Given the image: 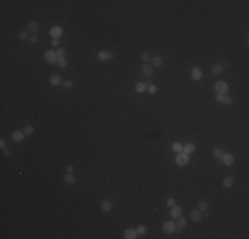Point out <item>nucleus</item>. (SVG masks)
<instances>
[{
  "mask_svg": "<svg viewBox=\"0 0 249 239\" xmlns=\"http://www.w3.org/2000/svg\"><path fill=\"white\" fill-rule=\"evenodd\" d=\"M175 162L177 164V166H186L190 162V155L183 153V151H180V153H177L176 158H175Z\"/></svg>",
  "mask_w": 249,
  "mask_h": 239,
  "instance_id": "f257e3e1",
  "label": "nucleus"
},
{
  "mask_svg": "<svg viewBox=\"0 0 249 239\" xmlns=\"http://www.w3.org/2000/svg\"><path fill=\"white\" fill-rule=\"evenodd\" d=\"M57 55H56V52L54 50H50V49H48V50H45L44 52V60H45V63L47 64H54V63H57Z\"/></svg>",
  "mask_w": 249,
  "mask_h": 239,
  "instance_id": "f03ea898",
  "label": "nucleus"
},
{
  "mask_svg": "<svg viewBox=\"0 0 249 239\" xmlns=\"http://www.w3.org/2000/svg\"><path fill=\"white\" fill-rule=\"evenodd\" d=\"M175 229H176V223H175L174 220H167V222H164L162 226V230L164 234H172L175 233Z\"/></svg>",
  "mask_w": 249,
  "mask_h": 239,
  "instance_id": "7ed1b4c3",
  "label": "nucleus"
},
{
  "mask_svg": "<svg viewBox=\"0 0 249 239\" xmlns=\"http://www.w3.org/2000/svg\"><path fill=\"white\" fill-rule=\"evenodd\" d=\"M228 84L224 81H217L215 84V90L217 92V95H227L228 93Z\"/></svg>",
  "mask_w": 249,
  "mask_h": 239,
  "instance_id": "20e7f679",
  "label": "nucleus"
},
{
  "mask_svg": "<svg viewBox=\"0 0 249 239\" xmlns=\"http://www.w3.org/2000/svg\"><path fill=\"white\" fill-rule=\"evenodd\" d=\"M62 33H64V31H62V28L61 27H58V25H53L52 28L49 29V35H50V37H52V40L53 39H58L60 40V37L62 36Z\"/></svg>",
  "mask_w": 249,
  "mask_h": 239,
  "instance_id": "39448f33",
  "label": "nucleus"
},
{
  "mask_svg": "<svg viewBox=\"0 0 249 239\" xmlns=\"http://www.w3.org/2000/svg\"><path fill=\"white\" fill-rule=\"evenodd\" d=\"M220 160H221V162H223L225 166H232V165L235 164V157L230 154V153H224Z\"/></svg>",
  "mask_w": 249,
  "mask_h": 239,
  "instance_id": "423d86ee",
  "label": "nucleus"
},
{
  "mask_svg": "<svg viewBox=\"0 0 249 239\" xmlns=\"http://www.w3.org/2000/svg\"><path fill=\"white\" fill-rule=\"evenodd\" d=\"M191 77H192V80H195V81H200V80L203 79V72L200 70V68L193 66L192 70H191Z\"/></svg>",
  "mask_w": 249,
  "mask_h": 239,
  "instance_id": "0eeeda50",
  "label": "nucleus"
},
{
  "mask_svg": "<svg viewBox=\"0 0 249 239\" xmlns=\"http://www.w3.org/2000/svg\"><path fill=\"white\" fill-rule=\"evenodd\" d=\"M97 57H98V60H101V61H106V60H113V59H114V53H111V52H105V50H101V52H98Z\"/></svg>",
  "mask_w": 249,
  "mask_h": 239,
  "instance_id": "6e6552de",
  "label": "nucleus"
},
{
  "mask_svg": "<svg viewBox=\"0 0 249 239\" xmlns=\"http://www.w3.org/2000/svg\"><path fill=\"white\" fill-rule=\"evenodd\" d=\"M123 238L124 239H135L138 238V233L135 229H127L123 233Z\"/></svg>",
  "mask_w": 249,
  "mask_h": 239,
  "instance_id": "1a4fd4ad",
  "label": "nucleus"
},
{
  "mask_svg": "<svg viewBox=\"0 0 249 239\" xmlns=\"http://www.w3.org/2000/svg\"><path fill=\"white\" fill-rule=\"evenodd\" d=\"M190 218H191V220H192V222H195V223H197V222H200V220L203 219L202 211H200V210H193L192 213H191Z\"/></svg>",
  "mask_w": 249,
  "mask_h": 239,
  "instance_id": "9d476101",
  "label": "nucleus"
},
{
  "mask_svg": "<svg viewBox=\"0 0 249 239\" xmlns=\"http://www.w3.org/2000/svg\"><path fill=\"white\" fill-rule=\"evenodd\" d=\"M182 213H183L182 207H179V206L175 204V206H172L171 207V213H170V214H171V217L174 218V219H176V218H179L182 215Z\"/></svg>",
  "mask_w": 249,
  "mask_h": 239,
  "instance_id": "9b49d317",
  "label": "nucleus"
},
{
  "mask_svg": "<svg viewBox=\"0 0 249 239\" xmlns=\"http://www.w3.org/2000/svg\"><path fill=\"white\" fill-rule=\"evenodd\" d=\"M140 72H142V75H143V76H146V77H151V76H153V73H154V70H153V68H151V66H149L147 64H144V65L140 68Z\"/></svg>",
  "mask_w": 249,
  "mask_h": 239,
  "instance_id": "f8f14e48",
  "label": "nucleus"
},
{
  "mask_svg": "<svg viewBox=\"0 0 249 239\" xmlns=\"http://www.w3.org/2000/svg\"><path fill=\"white\" fill-rule=\"evenodd\" d=\"M12 140L15 142H21L24 140V132L21 130H16V132L12 133Z\"/></svg>",
  "mask_w": 249,
  "mask_h": 239,
  "instance_id": "ddd939ff",
  "label": "nucleus"
},
{
  "mask_svg": "<svg viewBox=\"0 0 249 239\" xmlns=\"http://www.w3.org/2000/svg\"><path fill=\"white\" fill-rule=\"evenodd\" d=\"M147 88H149V86L146 85V82L139 81V82L135 84V92H137V93H144V92L147 90Z\"/></svg>",
  "mask_w": 249,
  "mask_h": 239,
  "instance_id": "4468645a",
  "label": "nucleus"
},
{
  "mask_svg": "<svg viewBox=\"0 0 249 239\" xmlns=\"http://www.w3.org/2000/svg\"><path fill=\"white\" fill-rule=\"evenodd\" d=\"M111 202L107 201V199H105V201L101 202V210L103 211V213H109L110 210H111Z\"/></svg>",
  "mask_w": 249,
  "mask_h": 239,
  "instance_id": "2eb2a0df",
  "label": "nucleus"
},
{
  "mask_svg": "<svg viewBox=\"0 0 249 239\" xmlns=\"http://www.w3.org/2000/svg\"><path fill=\"white\" fill-rule=\"evenodd\" d=\"M49 82H50V85H53V86H58V85H61V82H64V81L61 80V77H60L58 75H54L49 79Z\"/></svg>",
  "mask_w": 249,
  "mask_h": 239,
  "instance_id": "dca6fc26",
  "label": "nucleus"
},
{
  "mask_svg": "<svg viewBox=\"0 0 249 239\" xmlns=\"http://www.w3.org/2000/svg\"><path fill=\"white\" fill-rule=\"evenodd\" d=\"M28 32L29 33H32V35H34V33H37L39 32V24L36 21H31L28 24Z\"/></svg>",
  "mask_w": 249,
  "mask_h": 239,
  "instance_id": "f3484780",
  "label": "nucleus"
},
{
  "mask_svg": "<svg viewBox=\"0 0 249 239\" xmlns=\"http://www.w3.org/2000/svg\"><path fill=\"white\" fill-rule=\"evenodd\" d=\"M151 64H153V66L159 68V66H162V64H163V59L160 56H154V57H151Z\"/></svg>",
  "mask_w": 249,
  "mask_h": 239,
  "instance_id": "a211bd4d",
  "label": "nucleus"
},
{
  "mask_svg": "<svg viewBox=\"0 0 249 239\" xmlns=\"http://www.w3.org/2000/svg\"><path fill=\"white\" fill-rule=\"evenodd\" d=\"M182 151H183V153H186V154H188V155L192 154L193 151H195V145H193V144H187L186 146H183V150H182Z\"/></svg>",
  "mask_w": 249,
  "mask_h": 239,
  "instance_id": "6ab92c4d",
  "label": "nucleus"
},
{
  "mask_svg": "<svg viewBox=\"0 0 249 239\" xmlns=\"http://www.w3.org/2000/svg\"><path fill=\"white\" fill-rule=\"evenodd\" d=\"M74 175H73V173H66L65 175H64V182L68 183V185H73L74 183Z\"/></svg>",
  "mask_w": 249,
  "mask_h": 239,
  "instance_id": "aec40b11",
  "label": "nucleus"
},
{
  "mask_svg": "<svg viewBox=\"0 0 249 239\" xmlns=\"http://www.w3.org/2000/svg\"><path fill=\"white\" fill-rule=\"evenodd\" d=\"M223 72H224V68H223L221 64H215V65L212 66V73L213 75H221Z\"/></svg>",
  "mask_w": 249,
  "mask_h": 239,
  "instance_id": "412c9836",
  "label": "nucleus"
},
{
  "mask_svg": "<svg viewBox=\"0 0 249 239\" xmlns=\"http://www.w3.org/2000/svg\"><path fill=\"white\" fill-rule=\"evenodd\" d=\"M233 183H235V179L232 178V177H227V178H224V181H223V186L224 187H232L233 186Z\"/></svg>",
  "mask_w": 249,
  "mask_h": 239,
  "instance_id": "4be33fe9",
  "label": "nucleus"
},
{
  "mask_svg": "<svg viewBox=\"0 0 249 239\" xmlns=\"http://www.w3.org/2000/svg\"><path fill=\"white\" fill-rule=\"evenodd\" d=\"M223 154H224V151L221 150V149H213V151H212V155H213V158H216V160H220V158L223 157Z\"/></svg>",
  "mask_w": 249,
  "mask_h": 239,
  "instance_id": "5701e85b",
  "label": "nucleus"
},
{
  "mask_svg": "<svg viewBox=\"0 0 249 239\" xmlns=\"http://www.w3.org/2000/svg\"><path fill=\"white\" fill-rule=\"evenodd\" d=\"M197 210H200V211L208 210V203H207L206 201H199V203H197Z\"/></svg>",
  "mask_w": 249,
  "mask_h": 239,
  "instance_id": "b1692460",
  "label": "nucleus"
},
{
  "mask_svg": "<svg viewBox=\"0 0 249 239\" xmlns=\"http://www.w3.org/2000/svg\"><path fill=\"white\" fill-rule=\"evenodd\" d=\"M176 226L177 227H182V229H184L186 227V224H187V220H186V218H183V217H179V218H176Z\"/></svg>",
  "mask_w": 249,
  "mask_h": 239,
  "instance_id": "393cba45",
  "label": "nucleus"
},
{
  "mask_svg": "<svg viewBox=\"0 0 249 239\" xmlns=\"http://www.w3.org/2000/svg\"><path fill=\"white\" fill-rule=\"evenodd\" d=\"M137 233H138V235H144L147 233V227L143 226V224H139L137 227Z\"/></svg>",
  "mask_w": 249,
  "mask_h": 239,
  "instance_id": "a878e982",
  "label": "nucleus"
},
{
  "mask_svg": "<svg viewBox=\"0 0 249 239\" xmlns=\"http://www.w3.org/2000/svg\"><path fill=\"white\" fill-rule=\"evenodd\" d=\"M172 150L176 151V153H180L183 150V145L179 144V142H175V144H172Z\"/></svg>",
  "mask_w": 249,
  "mask_h": 239,
  "instance_id": "bb28decb",
  "label": "nucleus"
},
{
  "mask_svg": "<svg viewBox=\"0 0 249 239\" xmlns=\"http://www.w3.org/2000/svg\"><path fill=\"white\" fill-rule=\"evenodd\" d=\"M221 102L224 105H230L232 102H233V100L229 97V96H225V95H223V98H221Z\"/></svg>",
  "mask_w": 249,
  "mask_h": 239,
  "instance_id": "cd10ccee",
  "label": "nucleus"
},
{
  "mask_svg": "<svg viewBox=\"0 0 249 239\" xmlns=\"http://www.w3.org/2000/svg\"><path fill=\"white\" fill-rule=\"evenodd\" d=\"M23 132H24V134H28V135H31V134H33V132H34V129H33V126H31V125H27L23 129Z\"/></svg>",
  "mask_w": 249,
  "mask_h": 239,
  "instance_id": "c85d7f7f",
  "label": "nucleus"
},
{
  "mask_svg": "<svg viewBox=\"0 0 249 239\" xmlns=\"http://www.w3.org/2000/svg\"><path fill=\"white\" fill-rule=\"evenodd\" d=\"M28 37H29V32L28 31H23V32H20L19 33V39L21 41H25Z\"/></svg>",
  "mask_w": 249,
  "mask_h": 239,
  "instance_id": "c756f323",
  "label": "nucleus"
},
{
  "mask_svg": "<svg viewBox=\"0 0 249 239\" xmlns=\"http://www.w3.org/2000/svg\"><path fill=\"white\" fill-rule=\"evenodd\" d=\"M57 64H58L61 68H65V66H66V59H65V56L58 57V59H57Z\"/></svg>",
  "mask_w": 249,
  "mask_h": 239,
  "instance_id": "7c9ffc66",
  "label": "nucleus"
},
{
  "mask_svg": "<svg viewBox=\"0 0 249 239\" xmlns=\"http://www.w3.org/2000/svg\"><path fill=\"white\" fill-rule=\"evenodd\" d=\"M140 59H142V61H144V63H149V61H151V56H150V53H147V52L142 53Z\"/></svg>",
  "mask_w": 249,
  "mask_h": 239,
  "instance_id": "2f4dec72",
  "label": "nucleus"
},
{
  "mask_svg": "<svg viewBox=\"0 0 249 239\" xmlns=\"http://www.w3.org/2000/svg\"><path fill=\"white\" fill-rule=\"evenodd\" d=\"M62 86L65 89H72L73 88V81H70V80H66V81L62 82Z\"/></svg>",
  "mask_w": 249,
  "mask_h": 239,
  "instance_id": "473e14b6",
  "label": "nucleus"
},
{
  "mask_svg": "<svg viewBox=\"0 0 249 239\" xmlns=\"http://www.w3.org/2000/svg\"><path fill=\"white\" fill-rule=\"evenodd\" d=\"M147 92H149L150 95H156V92H158V88H156L155 85H150L149 88H147Z\"/></svg>",
  "mask_w": 249,
  "mask_h": 239,
  "instance_id": "72a5a7b5",
  "label": "nucleus"
},
{
  "mask_svg": "<svg viewBox=\"0 0 249 239\" xmlns=\"http://www.w3.org/2000/svg\"><path fill=\"white\" fill-rule=\"evenodd\" d=\"M54 52H56L57 57H62V56H64V55H65V49H64V48H62V47H58L56 50H54Z\"/></svg>",
  "mask_w": 249,
  "mask_h": 239,
  "instance_id": "f704fd0d",
  "label": "nucleus"
},
{
  "mask_svg": "<svg viewBox=\"0 0 249 239\" xmlns=\"http://www.w3.org/2000/svg\"><path fill=\"white\" fill-rule=\"evenodd\" d=\"M175 204H176L175 198H168L167 199V206H168V207H172V206H175Z\"/></svg>",
  "mask_w": 249,
  "mask_h": 239,
  "instance_id": "c9c22d12",
  "label": "nucleus"
},
{
  "mask_svg": "<svg viewBox=\"0 0 249 239\" xmlns=\"http://www.w3.org/2000/svg\"><path fill=\"white\" fill-rule=\"evenodd\" d=\"M31 43L32 44H37L39 43V37L36 35H33V36H31Z\"/></svg>",
  "mask_w": 249,
  "mask_h": 239,
  "instance_id": "e433bc0d",
  "label": "nucleus"
},
{
  "mask_svg": "<svg viewBox=\"0 0 249 239\" xmlns=\"http://www.w3.org/2000/svg\"><path fill=\"white\" fill-rule=\"evenodd\" d=\"M52 45H54L56 48H58L60 47V40H58V39H53V40H52Z\"/></svg>",
  "mask_w": 249,
  "mask_h": 239,
  "instance_id": "4c0bfd02",
  "label": "nucleus"
},
{
  "mask_svg": "<svg viewBox=\"0 0 249 239\" xmlns=\"http://www.w3.org/2000/svg\"><path fill=\"white\" fill-rule=\"evenodd\" d=\"M73 170H74L73 165H68V166H66V171H68V173H73Z\"/></svg>",
  "mask_w": 249,
  "mask_h": 239,
  "instance_id": "58836bf2",
  "label": "nucleus"
},
{
  "mask_svg": "<svg viewBox=\"0 0 249 239\" xmlns=\"http://www.w3.org/2000/svg\"><path fill=\"white\" fill-rule=\"evenodd\" d=\"M3 154H4V155H10V154H11V151H10V149H8V148H6V149H3Z\"/></svg>",
  "mask_w": 249,
  "mask_h": 239,
  "instance_id": "ea45409f",
  "label": "nucleus"
},
{
  "mask_svg": "<svg viewBox=\"0 0 249 239\" xmlns=\"http://www.w3.org/2000/svg\"><path fill=\"white\" fill-rule=\"evenodd\" d=\"M0 148H1V149H6V141H4L3 138L0 140Z\"/></svg>",
  "mask_w": 249,
  "mask_h": 239,
  "instance_id": "a19ab883",
  "label": "nucleus"
},
{
  "mask_svg": "<svg viewBox=\"0 0 249 239\" xmlns=\"http://www.w3.org/2000/svg\"><path fill=\"white\" fill-rule=\"evenodd\" d=\"M202 215H203V218H208V217H209V213L206 210V211H203V214H202Z\"/></svg>",
  "mask_w": 249,
  "mask_h": 239,
  "instance_id": "79ce46f5",
  "label": "nucleus"
},
{
  "mask_svg": "<svg viewBox=\"0 0 249 239\" xmlns=\"http://www.w3.org/2000/svg\"><path fill=\"white\" fill-rule=\"evenodd\" d=\"M146 85H147V86H150V85H153V84H151V80H147V81H146Z\"/></svg>",
  "mask_w": 249,
  "mask_h": 239,
  "instance_id": "37998d69",
  "label": "nucleus"
}]
</instances>
